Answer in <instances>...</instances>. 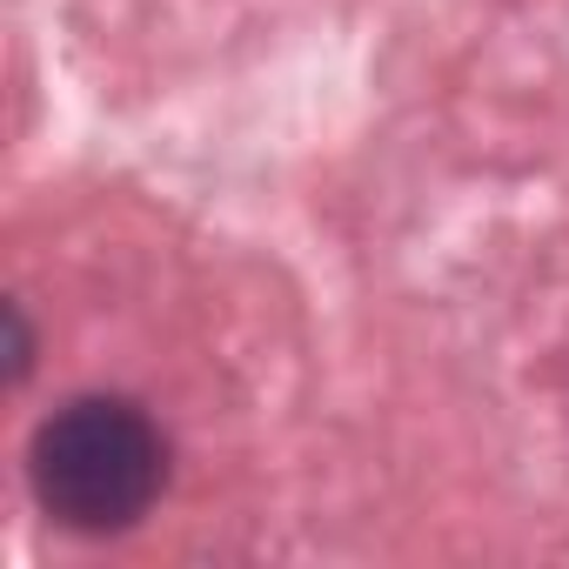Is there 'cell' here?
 <instances>
[{
  "label": "cell",
  "mask_w": 569,
  "mask_h": 569,
  "mask_svg": "<svg viewBox=\"0 0 569 569\" xmlns=\"http://www.w3.org/2000/svg\"><path fill=\"white\" fill-rule=\"evenodd\" d=\"M34 496L61 529L108 536L148 516V502L168 482V442L161 429L121 402V396H81L54 409L34 436Z\"/></svg>",
  "instance_id": "6da1fadb"
}]
</instances>
